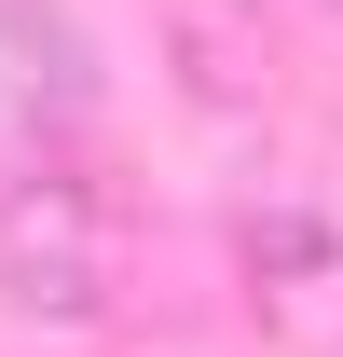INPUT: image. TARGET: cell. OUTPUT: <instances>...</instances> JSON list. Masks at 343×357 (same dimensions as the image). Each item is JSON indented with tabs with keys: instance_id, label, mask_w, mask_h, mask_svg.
<instances>
[{
	"instance_id": "cell-1",
	"label": "cell",
	"mask_w": 343,
	"mask_h": 357,
	"mask_svg": "<svg viewBox=\"0 0 343 357\" xmlns=\"http://www.w3.org/2000/svg\"><path fill=\"white\" fill-rule=\"evenodd\" d=\"M0 303L28 330H96L124 303V192L96 165H28L0 178Z\"/></svg>"
},
{
	"instance_id": "cell-2",
	"label": "cell",
	"mask_w": 343,
	"mask_h": 357,
	"mask_svg": "<svg viewBox=\"0 0 343 357\" xmlns=\"http://www.w3.org/2000/svg\"><path fill=\"white\" fill-rule=\"evenodd\" d=\"M234 275H247V316L302 357H343V206L330 192H275L234 220Z\"/></svg>"
},
{
	"instance_id": "cell-3",
	"label": "cell",
	"mask_w": 343,
	"mask_h": 357,
	"mask_svg": "<svg viewBox=\"0 0 343 357\" xmlns=\"http://www.w3.org/2000/svg\"><path fill=\"white\" fill-rule=\"evenodd\" d=\"M96 124V42L55 0H0V178L55 165Z\"/></svg>"
},
{
	"instance_id": "cell-4",
	"label": "cell",
	"mask_w": 343,
	"mask_h": 357,
	"mask_svg": "<svg viewBox=\"0 0 343 357\" xmlns=\"http://www.w3.org/2000/svg\"><path fill=\"white\" fill-rule=\"evenodd\" d=\"M165 55H178V96L192 110H261L275 69H289L261 0H165Z\"/></svg>"
},
{
	"instance_id": "cell-5",
	"label": "cell",
	"mask_w": 343,
	"mask_h": 357,
	"mask_svg": "<svg viewBox=\"0 0 343 357\" xmlns=\"http://www.w3.org/2000/svg\"><path fill=\"white\" fill-rule=\"evenodd\" d=\"M316 14H343V0H316Z\"/></svg>"
}]
</instances>
